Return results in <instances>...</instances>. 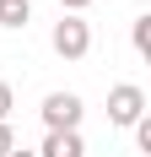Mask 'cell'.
I'll return each instance as SVG.
<instances>
[{"label":"cell","instance_id":"6da1fadb","mask_svg":"<svg viewBox=\"0 0 151 157\" xmlns=\"http://www.w3.org/2000/svg\"><path fill=\"white\" fill-rule=\"evenodd\" d=\"M49 44H54L60 60H87V54H92V27L81 22V16H60L54 33H49Z\"/></svg>","mask_w":151,"mask_h":157},{"label":"cell","instance_id":"7a4b0ae2","mask_svg":"<svg viewBox=\"0 0 151 157\" xmlns=\"http://www.w3.org/2000/svg\"><path fill=\"white\" fill-rule=\"evenodd\" d=\"M135 119H146V92H140L135 81H119V87L108 92V125L135 130Z\"/></svg>","mask_w":151,"mask_h":157},{"label":"cell","instance_id":"3957f363","mask_svg":"<svg viewBox=\"0 0 151 157\" xmlns=\"http://www.w3.org/2000/svg\"><path fill=\"white\" fill-rule=\"evenodd\" d=\"M81 109H87V103L76 92H49L43 98V125L49 130H81Z\"/></svg>","mask_w":151,"mask_h":157},{"label":"cell","instance_id":"277c9868","mask_svg":"<svg viewBox=\"0 0 151 157\" xmlns=\"http://www.w3.org/2000/svg\"><path fill=\"white\" fill-rule=\"evenodd\" d=\"M38 157H87V141H81V130H49Z\"/></svg>","mask_w":151,"mask_h":157},{"label":"cell","instance_id":"5b68a950","mask_svg":"<svg viewBox=\"0 0 151 157\" xmlns=\"http://www.w3.org/2000/svg\"><path fill=\"white\" fill-rule=\"evenodd\" d=\"M27 22H32L27 0H0V27H27Z\"/></svg>","mask_w":151,"mask_h":157},{"label":"cell","instance_id":"8992f818","mask_svg":"<svg viewBox=\"0 0 151 157\" xmlns=\"http://www.w3.org/2000/svg\"><path fill=\"white\" fill-rule=\"evenodd\" d=\"M130 38H135V49H140V54H151V16H135Z\"/></svg>","mask_w":151,"mask_h":157},{"label":"cell","instance_id":"52a82bcc","mask_svg":"<svg viewBox=\"0 0 151 157\" xmlns=\"http://www.w3.org/2000/svg\"><path fill=\"white\" fill-rule=\"evenodd\" d=\"M11 103H16V92H11V81H0V125H11Z\"/></svg>","mask_w":151,"mask_h":157},{"label":"cell","instance_id":"ba28073f","mask_svg":"<svg viewBox=\"0 0 151 157\" xmlns=\"http://www.w3.org/2000/svg\"><path fill=\"white\" fill-rule=\"evenodd\" d=\"M135 146H140V152H151V119H135Z\"/></svg>","mask_w":151,"mask_h":157},{"label":"cell","instance_id":"9c48e42d","mask_svg":"<svg viewBox=\"0 0 151 157\" xmlns=\"http://www.w3.org/2000/svg\"><path fill=\"white\" fill-rule=\"evenodd\" d=\"M16 152V136H11V125H0V157H11Z\"/></svg>","mask_w":151,"mask_h":157},{"label":"cell","instance_id":"30bf717a","mask_svg":"<svg viewBox=\"0 0 151 157\" xmlns=\"http://www.w3.org/2000/svg\"><path fill=\"white\" fill-rule=\"evenodd\" d=\"M87 6H92V0H60V11H65V16H81Z\"/></svg>","mask_w":151,"mask_h":157},{"label":"cell","instance_id":"8fae6325","mask_svg":"<svg viewBox=\"0 0 151 157\" xmlns=\"http://www.w3.org/2000/svg\"><path fill=\"white\" fill-rule=\"evenodd\" d=\"M11 157H38V152H22V146H16V152H11Z\"/></svg>","mask_w":151,"mask_h":157}]
</instances>
